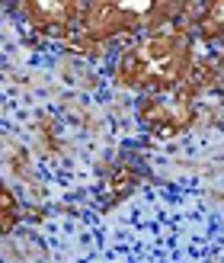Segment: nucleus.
<instances>
[{
	"mask_svg": "<svg viewBox=\"0 0 224 263\" xmlns=\"http://www.w3.org/2000/svg\"><path fill=\"white\" fill-rule=\"evenodd\" d=\"M23 20L38 35H68L80 20L84 0H19Z\"/></svg>",
	"mask_w": 224,
	"mask_h": 263,
	"instance_id": "20e7f679",
	"label": "nucleus"
},
{
	"mask_svg": "<svg viewBox=\"0 0 224 263\" xmlns=\"http://www.w3.org/2000/svg\"><path fill=\"white\" fill-rule=\"evenodd\" d=\"M195 35L208 45L224 48V0H205L195 16Z\"/></svg>",
	"mask_w": 224,
	"mask_h": 263,
	"instance_id": "39448f33",
	"label": "nucleus"
},
{
	"mask_svg": "<svg viewBox=\"0 0 224 263\" xmlns=\"http://www.w3.org/2000/svg\"><path fill=\"white\" fill-rule=\"evenodd\" d=\"M0 199H4V209H0V215H4V234H13V228H16V221L23 215V209L16 202V196H13L10 186L0 190Z\"/></svg>",
	"mask_w": 224,
	"mask_h": 263,
	"instance_id": "423d86ee",
	"label": "nucleus"
},
{
	"mask_svg": "<svg viewBox=\"0 0 224 263\" xmlns=\"http://www.w3.org/2000/svg\"><path fill=\"white\" fill-rule=\"evenodd\" d=\"M195 71L192 39L179 29H157L128 45L115 61V84L138 93L189 84Z\"/></svg>",
	"mask_w": 224,
	"mask_h": 263,
	"instance_id": "f257e3e1",
	"label": "nucleus"
},
{
	"mask_svg": "<svg viewBox=\"0 0 224 263\" xmlns=\"http://www.w3.org/2000/svg\"><path fill=\"white\" fill-rule=\"evenodd\" d=\"M195 93L189 84L170 87V90H151L138 100V122L144 132L157 138H176L195 125Z\"/></svg>",
	"mask_w": 224,
	"mask_h": 263,
	"instance_id": "7ed1b4c3",
	"label": "nucleus"
},
{
	"mask_svg": "<svg viewBox=\"0 0 224 263\" xmlns=\"http://www.w3.org/2000/svg\"><path fill=\"white\" fill-rule=\"evenodd\" d=\"M186 0H84L77 32L90 42H112L118 35H148L173 23Z\"/></svg>",
	"mask_w": 224,
	"mask_h": 263,
	"instance_id": "f03ea898",
	"label": "nucleus"
},
{
	"mask_svg": "<svg viewBox=\"0 0 224 263\" xmlns=\"http://www.w3.org/2000/svg\"><path fill=\"white\" fill-rule=\"evenodd\" d=\"M7 4H13V0H7Z\"/></svg>",
	"mask_w": 224,
	"mask_h": 263,
	"instance_id": "0eeeda50",
	"label": "nucleus"
}]
</instances>
